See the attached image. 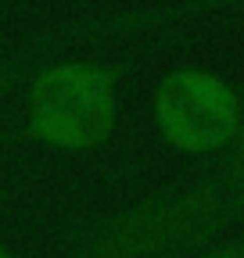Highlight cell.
<instances>
[{"label": "cell", "instance_id": "6da1fadb", "mask_svg": "<svg viewBox=\"0 0 244 258\" xmlns=\"http://www.w3.org/2000/svg\"><path fill=\"white\" fill-rule=\"evenodd\" d=\"M233 226V183L219 161L86 226L69 258H198Z\"/></svg>", "mask_w": 244, "mask_h": 258}, {"label": "cell", "instance_id": "7a4b0ae2", "mask_svg": "<svg viewBox=\"0 0 244 258\" xmlns=\"http://www.w3.org/2000/svg\"><path fill=\"white\" fill-rule=\"evenodd\" d=\"M122 79L126 61L47 57L22 86L25 137L61 154H86L111 144L122 118Z\"/></svg>", "mask_w": 244, "mask_h": 258}, {"label": "cell", "instance_id": "3957f363", "mask_svg": "<svg viewBox=\"0 0 244 258\" xmlns=\"http://www.w3.org/2000/svg\"><path fill=\"white\" fill-rule=\"evenodd\" d=\"M151 115L165 147L208 158L233 147L244 125V93L216 72L183 64L155 86Z\"/></svg>", "mask_w": 244, "mask_h": 258}, {"label": "cell", "instance_id": "277c9868", "mask_svg": "<svg viewBox=\"0 0 244 258\" xmlns=\"http://www.w3.org/2000/svg\"><path fill=\"white\" fill-rule=\"evenodd\" d=\"M43 61H47V57L33 54L25 43L15 47V50H0V101L11 97L15 90H22V86L29 83V76H33Z\"/></svg>", "mask_w": 244, "mask_h": 258}, {"label": "cell", "instance_id": "5b68a950", "mask_svg": "<svg viewBox=\"0 0 244 258\" xmlns=\"http://www.w3.org/2000/svg\"><path fill=\"white\" fill-rule=\"evenodd\" d=\"M198 258H244V230L233 237H219L212 247H205Z\"/></svg>", "mask_w": 244, "mask_h": 258}, {"label": "cell", "instance_id": "8992f818", "mask_svg": "<svg viewBox=\"0 0 244 258\" xmlns=\"http://www.w3.org/2000/svg\"><path fill=\"white\" fill-rule=\"evenodd\" d=\"M0 258H15V254H11V247H8L4 240H0Z\"/></svg>", "mask_w": 244, "mask_h": 258}]
</instances>
